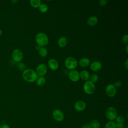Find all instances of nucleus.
<instances>
[{
	"mask_svg": "<svg viewBox=\"0 0 128 128\" xmlns=\"http://www.w3.org/2000/svg\"><path fill=\"white\" fill-rule=\"evenodd\" d=\"M23 79L28 82H33L36 80L38 76L35 70L32 69L24 70L22 74Z\"/></svg>",
	"mask_w": 128,
	"mask_h": 128,
	"instance_id": "f257e3e1",
	"label": "nucleus"
},
{
	"mask_svg": "<svg viewBox=\"0 0 128 128\" xmlns=\"http://www.w3.org/2000/svg\"><path fill=\"white\" fill-rule=\"evenodd\" d=\"M36 42L38 46L40 47L44 46L48 44V36L44 32H39L36 34L35 38Z\"/></svg>",
	"mask_w": 128,
	"mask_h": 128,
	"instance_id": "f03ea898",
	"label": "nucleus"
},
{
	"mask_svg": "<svg viewBox=\"0 0 128 128\" xmlns=\"http://www.w3.org/2000/svg\"><path fill=\"white\" fill-rule=\"evenodd\" d=\"M64 64L68 69L72 70H74L77 67L78 62L74 58L69 56L65 60Z\"/></svg>",
	"mask_w": 128,
	"mask_h": 128,
	"instance_id": "7ed1b4c3",
	"label": "nucleus"
},
{
	"mask_svg": "<svg viewBox=\"0 0 128 128\" xmlns=\"http://www.w3.org/2000/svg\"><path fill=\"white\" fill-rule=\"evenodd\" d=\"M83 90L88 94H92L94 93L96 90V86L90 80L86 81L83 85Z\"/></svg>",
	"mask_w": 128,
	"mask_h": 128,
	"instance_id": "20e7f679",
	"label": "nucleus"
},
{
	"mask_svg": "<svg viewBox=\"0 0 128 128\" xmlns=\"http://www.w3.org/2000/svg\"><path fill=\"white\" fill-rule=\"evenodd\" d=\"M105 115L108 120L110 121H113L116 120L118 116L117 111L116 109L112 106L108 108L105 112Z\"/></svg>",
	"mask_w": 128,
	"mask_h": 128,
	"instance_id": "39448f33",
	"label": "nucleus"
},
{
	"mask_svg": "<svg viewBox=\"0 0 128 128\" xmlns=\"http://www.w3.org/2000/svg\"><path fill=\"white\" fill-rule=\"evenodd\" d=\"M23 53L20 49H15L12 52V60L17 62H20L23 58Z\"/></svg>",
	"mask_w": 128,
	"mask_h": 128,
	"instance_id": "423d86ee",
	"label": "nucleus"
},
{
	"mask_svg": "<svg viewBox=\"0 0 128 128\" xmlns=\"http://www.w3.org/2000/svg\"><path fill=\"white\" fill-rule=\"evenodd\" d=\"M47 70L48 68L44 64L42 63L37 66L36 72L38 76H43L46 73Z\"/></svg>",
	"mask_w": 128,
	"mask_h": 128,
	"instance_id": "0eeeda50",
	"label": "nucleus"
},
{
	"mask_svg": "<svg viewBox=\"0 0 128 128\" xmlns=\"http://www.w3.org/2000/svg\"><path fill=\"white\" fill-rule=\"evenodd\" d=\"M106 92L109 97H114L116 93V88L112 84H108L106 88Z\"/></svg>",
	"mask_w": 128,
	"mask_h": 128,
	"instance_id": "6e6552de",
	"label": "nucleus"
},
{
	"mask_svg": "<svg viewBox=\"0 0 128 128\" xmlns=\"http://www.w3.org/2000/svg\"><path fill=\"white\" fill-rule=\"evenodd\" d=\"M52 116L54 118L57 122H62L64 119V113L58 109L54 110L52 112Z\"/></svg>",
	"mask_w": 128,
	"mask_h": 128,
	"instance_id": "1a4fd4ad",
	"label": "nucleus"
},
{
	"mask_svg": "<svg viewBox=\"0 0 128 128\" xmlns=\"http://www.w3.org/2000/svg\"><path fill=\"white\" fill-rule=\"evenodd\" d=\"M68 78L72 82H77L80 78V72L75 70H72L68 73Z\"/></svg>",
	"mask_w": 128,
	"mask_h": 128,
	"instance_id": "9d476101",
	"label": "nucleus"
},
{
	"mask_svg": "<svg viewBox=\"0 0 128 128\" xmlns=\"http://www.w3.org/2000/svg\"><path fill=\"white\" fill-rule=\"evenodd\" d=\"M48 64L49 68L52 70H56L59 67L58 62L55 58L50 59L48 62Z\"/></svg>",
	"mask_w": 128,
	"mask_h": 128,
	"instance_id": "9b49d317",
	"label": "nucleus"
},
{
	"mask_svg": "<svg viewBox=\"0 0 128 128\" xmlns=\"http://www.w3.org/2000/svg\"><path fill=\"white\" fill-rule=\"evenodd\" d=\"M90 69L94 72H98L101 70L102 68V64L99 61H94L90 64Z\"/></svg>",
	"mask_w": 128,
	"mask_h": 128,
	"instance_id": "f8f14e48",
	"label": "nucleus"
},
{
	"mask_svg": "<svg viewBox=\"0 0 128 128\" xmlns=\"http://www.w3.org/2000/svg\"><path fill=\"white\" fill-rule=\"evenodd\" d=\"M74 109L78 112H82L85 110L86 108V104L82 100H78L74 104Z\"/></svg>",
	"mask_w": 128,
	"mask_h": 128,
	"instance_id": "ddd939ff",
	"label": "nucleus"
},
{
	"mask_svg": "<svg viewBox=\"0 0 128 128\" xmlns=\"http://www.w3.org/2000/svg\"><path fill=\"white\" fill-rule=\"evenodd\" d=\"M98 22V18L97 17L95 16H90L86 20L87 24L90 26H95L96 24H97Z\"/></svg>",
	"mask_w": 128,
	"mask_h": 128,
	"instance_id": "4468645a",
	"label": "nucleus"
},
{
	"mask_svg": "<svg viewBox=\"0 0 128 128\" xmlns=\"http://www.w3.org/2000/svg\"><path fill=\"white\" fill-rule=\"evenodd\" d=\"M78 64L82 68L87 67L90 64V60L88 58H82L79 60Z\"/></svg>",
	"mask_w": 128,
	"mask_h": 128,
	"instance_id": "2eb2a0df",
	"label": "nucleus"
},
{
	"mask_svg": "<svg viewBox=\"0 0 128 128\" xmlns=\"http://www.w3.org/2000/svg\"><path fill=\"white\" fill-rule=\"evenodd\" d=\"M68 44V40L65 36L60 37L58 41V46L60 48H64Z\"/></svg>",
	"mask_w": 128,
	"mask_h": 128,
	"instance_id": "dca6fc26",
	"label": "nucleus"
},
{
	"mask_svg": "<svg viewBox=\"0 0 128 128\" xmlns=\"http://www.w3.org/2000/svg\"><path fill=\"white\" fill-rule=\"evenodd\" d=\"M80 78H81L82 80L86 82L88 80L90 75L89 72L87 70H82L80 72Z\"/></svg>",
	"mask_w": 128,
	"mask_h": 128,
	"instance_id": "f3484780",
	"label": "nucleus"
},
{
	"mask_svg": "<svg viewBox=\"0 0 128 128\" xmlns=\"http://www.w3.org/2000/svg\"><path fill=\"white\" fill-rule=\"evenodd\" d=\"M38 52L39 55L42 57H46L48 53V50L44 46L40 47L38 50Z\"/></svg>",
	"mask_w": 128,
	"mask_h": 128,
	"instance_id": "a211bd4d",
	"label": "nucleus"
},
{
	"mask_svg": "<svg viewBox=\"0 0 128 128\" xmlns=\"http://www.w3.org/2000/svg\"><path fill=\"white\" fill-rule=\"evenodd\" d=\"M46 83V78L44 76H39L36 80V84L38 86H44Z\"/></svg>",
	"mask_w": 128,
	"mask_h": 128,
	"instance_id": "6ab92c4d",
	"label": "nucleus"
},
{
	"mask_svg": "<svg viewBox=\"0 0 128 128\" xmlns=\"http://www.w3.org/2000/svg\"><path fill=\"white\" fill-rule=\"evenodd\" d=\"M89 124L92 128H100V123L98 120H92L90 122Z\"/></svg>",
	"mask_w": 128,
	"mask_h": 128,
	"instance_id": "aec40b11",
	"label": "nucleus"
},
{
	"mask_svg": "<svg viewBox=\"0 0 128 128\" xmlns=\"http://www.w3.org/2000/svg\"><path fill=\"white\" fill-rule=\"evenodd\" d=\"M30 4L34 8H38L41 4V1L40 0H30Z\"/></svg>",
	"mask_w": 128,
	"mask_h": 128,
	"instance_id": "412c9836",
	"label": "nucleus"
},
{
	"mask_svg": "<svg viewBox=\"0 0 128 128\" xmlns=\"http://www.w3.org/2000/svg\"><path fill=\"white\" fill-rule=\"evenodd\" d=\"M38 10L42 13L46 12L48 10V6L46 4H41L38 7Z\"/></svg>",
	"mask_w": 128,
	"mask_h": 128,
	"instance_id": "4be33fe9",
	"label": "nucleus"
},
{
	"mask_svg": "<svg viewBox=\"0 0 128 128\" xmlns=\"http://www.w3.org/2000/svg\"><path fill=\"white\" fill-rule=\"evenodd\" d=\"M89 79H90V81L91 82H92V83L94 84L98 82V76L96 74H93L90 76Z\"/></svg>",
	"mask_w": 128,
	"mask_h": 128,
	"instance_id": "5701e85b",
	"label": "nucleus"
},
{
	"mask_svg": "<svg viewBox=\"0 0 128 128\" xmlns=\"http://www.w3.org/2000/svg\"><path fill=\"white\" fill-rule=\"evenodd\" d=\"M116 123L114 121H109L107 122L104 126V128H116Z\"/></svg>",
	"mask_w": 128,
	"mask_h": 128,
	"instance_id": "b1692460",
	"label": "nucleus"
},
{
	"mask_svg": "<svg viewBox=\"0 0 128 128\" xmlns=\"http://www.w3.org/2000/svg\"><path fill=\"white\" fill-rule=\"evenodd\" d=\"M116 123H120V124H124L125 120L124 116H116Z\"/></svg>",
	"mask_w": 128,
	"mask_h": 128,
	"instance_id": "393cba45",
	"label": "nucleus"
},
{
	"mask_svg": "<svg viewBox=\"0 0 128 128\" xmlns=\"http://www.w3.org/2000/svg\"><path fill=\"white\" fill-rule=\"evenodd\" d=\"M122 42L124 44H127L128 42V35L127 34H124L122 37Z\"/></svg>",
	"mask_w": 128,
	"mask_h": 128,
	"instance_id": "a878e982",
	"label": "nucleus"
},
{
	"mask_svg": "<svg viewBox=\"0 0 128 128\" xmlns=\"http://www.w3.org/2000/svg\"><path fill=\"white\" fill-rule=\"evenodd\" d=\"M18 67L19 70H24L26 66H25V65H24V63L20 62L18 64Z\"/></svg>",
	"mask_w": 128,
	"mask_h": 128,
	"instance_id": "bb28decb",
	"label": "nucleus"
},
{
	"mask_svg": "<svg viewBox=\"0 0 128 128\" xmlns=\"http://www.w3.org/2000/svg\"><path fill=\"white\" fill-rule=\"evenodd\" d=\"M107 2H108V0H100L98 2L99 4L102 6H106V4Z\"/></svg>",
	"mask_w": 128,
	"mask_h": 128,
	"instance_id": "cd10ccee",
	"label": "nucleus"
},
{
	"mask_svg": "<svg viewBox=\"0 0 128 128\" xmlns=\"http://www.w3.org/2000/svg\"><path fill=\"white\" fill-rule=\"evenodd\" d=\"M114 85L116 88H118V87H120L121 86L122 83L120 80H116L114 82Z\"/></svg>",
	"mask_w": 128,
	"mask_h": 128,
	"instance_id": "c85d7f7f",
	"label": "nucleus"
},
{
	"mask_svg": "<svg viewBox=\"0 0 128 128\" xmlns=\"http://www.w3.org/2000/svg\"><path fill=\"white\" fill-rule=\"evenodd\" d=\"M116 128H124V124L116 123Z\"/></svg>",
	"mask_w": 128,
	"mask_h": 128,
	"instance_id": "c756f323",
	"label": "nucleus"
},
{
	"mask_svg": "<svg viewBox=\"0 0 128 128\" xmlns=\"http://www.w3.org/2000/svg\"><path fill=\"white\" fill-rule=\"evenodd\" d=\"M0 128H10V127L8 124H4L0 126Z\"/></svg>",
	"mask_w": 128,
	"mask_h": 128,
	"instance_id": "7c9ffc66",
	"label": "nucleus"
},
{
	"mask_svg": "<svg viewBox=\"0 0 128 128\" xmlns=\"http://www.w3.org/2000/svg\"><path fill=\"white\" fill-rule=\"evenodd\" d=\"M81 128H92L90 127V126L89 124H85L83 125L81 127Z\"/></svg>",
	"mask_w": 128,
	"mask_h": 128,
	"instance_id": "2f4dec72",
	"label": "nucleus"
},
{
	"mask_svg": "<svg viewBox=\"0 0 128 128\" xmlns=\"http://www.w3.org/2000/svg\"><path fill=\"white\" fill-rule=\"evenodd\" d=\"M124 67L126 68V70H128V59L126 60L124 62Z\"/></svg>",
	"mask_w": 128,
	"mask_h": 128,
	"instance_id": "473e14b6",
	"label": "nucleus"
},
{
	"mask_svg": "<svg viewBox=\"0 0 128 128\" xmlns=\"http://www.w3.org/2000/svg\"><path fill=\"white\" fill-rule=\"evenodd\" d=\"M128 45L126 44V53H128Z\"/></svg>",
	"mask_w": 128,
	"mask_h": 128,
	"instance_id": "72a5a7b5",
	"label": "nucleus"
},
{
	"mask_svg": "<svg viewBox=\"0 0 128 128\" xmlns=\"http://www.w3.org/2000/svg\"><path fill=\"white\" fill-rule=\"evenodd\" d=\"M40 46H38V45H37V46L36 47V50H38L39 49H40Z\"/></svg>",
	"mask_w": 128,
	"mask_h": 128,
	"instance_id": "f704fd0d",
	"label": "nucleus"
},
{
	"mask_svg": "<svg viewBox=\"0 0 128 128\" xmlns=\"http://www.w3.org/2000/svg\"><path fill=\"white\" fill-rule=\"evenodd\" d=\"M17 2H18L17 0H12V3H14V4H15V3H16Z\"/></svg>",
	"mask_w": 128,
	"mask_h": 128,
	"instance_id": "c9c22d12",
	"label": "nucleus"
},
{
	"mask_svg": "<svg viewBox=\"0 0 128 128\" xmlns=\"http://www.w3.org/2000/svg\"><path fill=\"white\" fill-rule=\"evenodd\" d=\"M2 30L0 29V36H2Z\"/></svg>",
	"mask_w": 128,
	"mask_h": 128,
	"instance_id": "e433bc0d",
	"label": "nucleus"
},
{
	"mask_svg": "<svg viewBox=\"0 0 128 128\" xmlns=\"http://www.w3.org/2000/svg\"><path fill=\"white\" fill-rule=\"evenodd\" d=\"M126 128H128V127H126Z\"/></svg>",
	"mask_w": 128,
	"mask_h": 128,
	"instance_id": "4c0bfd02",
	"label": "nucleus"
}]
</instances>
